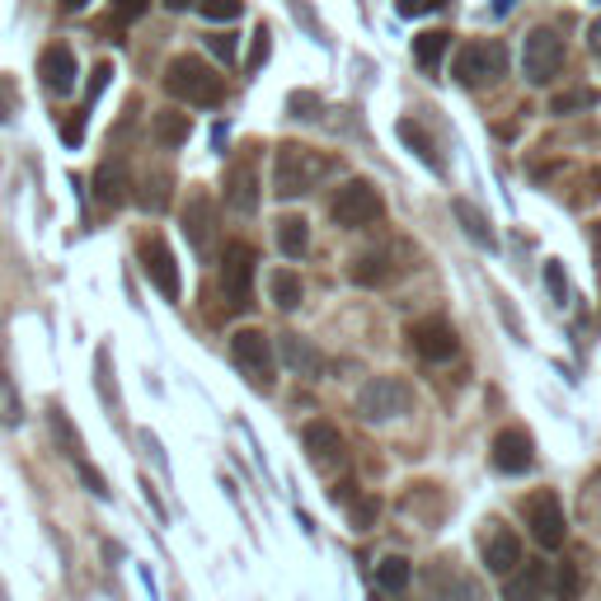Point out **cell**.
Here are the masks:
<instances>
[{
	"instance_id": "obj_1",
	"label": "cell",
	"mask_w": 601,
	"mask_h": 601,
	"mask_svg": "<svg viewBox=\"0 0 601 601\" xmlns=\"http://www.w3.org/2000/svg\"><path fill=\"white\" fill-rule=\"evenodd\" d=\"M325 174H334V161H329V155H320L315 146L287 141V146H278V161H273V193L282 202H292L300 193H310Z\"/></svg>"
},
{
	"instance_id": "obj_2",
	"label": "cell",
	"mask_w": 601,
	"mask_h": 601,
	"mask_svg": "<svg viewBox=\"0 0 601 601\" xmlns=\"http://www.w3.org/2000/svg\"><path fill=\"white\" fill-rule=\"evenodd\" d=\"M165 90L179 104H193V108H216L221 94H226L221 75L208 67V61H198V57H174L165 67Z\"/></svg>"
},
{
	"instance_id": "obj_3",
	"label": "cell",
	"mask_w": 601,
	"mask_h": 601,
	"mask_svg": "<svg viewBox=\"0 0 601 601\" xmlns=\"http://www.w3.org/2000/svg\"><path fill=\"white\" fill-rule=\"evenodd\" d=\"M255 268H259L255 245L231 240L226 249H221V292H226V306L235 315H245L249 306H255Z\"/></svg>"
},
{
	"instance_id": "obj_4",
	"label": "cell",
	"mask_w": 601,
	"mask_h": 601,
	"mask_svg": "<svg viewBox=\"0 0 601 601\" xmlns=\"http://www.w3.org/2000/svg\"><path fill=\"white\" fill-rule=\"evenodd\" d=\"M409 404H414V390H409V381H400V376H372V381L357 390V414L367 423L400 419V414H409Z\"/></svg>"
},
{
	"instance_id": "obj_5",
	"label": "cell",
	"mask_w": 601,
	"mask_h": 601,
	"mask_svg": "<svg viewBox=\"0 0 601 601\" xmlns=\"http://www.w3.org/2000/svg\"><path fill=\"white\" fill-rule=\"evenodd\" d=\"M231 357H235V367L249 376V386H255V390H273L278 357H273V339H268L263 329H235V334H231Z\"/></svg>"
},
{
	"instance_id": "obj_6",
	"label": "cell",
	"mask_w": 601,
	"mask_h": 601,
	"mask_svg": "<svg viewBox=\"0 0 601 601\" xmlns=\"http://www.w3.org/2000/svg\"><path fill=\"white\" fill-rule=\"evenodd\" d=\"M381 212H386V202L376 193V184H367V179H347L334 193V202H329V216H334V226H343V231L372 226Z\"/></svg>"
},
{
	"instance_id": "obj_7",
	"label": "cell",
	"mask_w": 601,
	"mask_h": 601,
	"mask_svg": "<svg viewBox=\"0 0 601 601\" xmlns=\"http://www.w3.org/2000/svg\"><path fill=\"white\" fill-rule=\"evenodd\" d=\"M508 75V47L503 43H466L456 52V81L466 90H480V85H494Z\"/></svg>"
},
{
	"instance_id": "obj_8",
	"label": "cell",
	"mask_w": 601,
	"mask_h": 601,
	"mask_svg": "<svg viewBox=\"0 0 601 601\" xmlns=\"http://www.w3.org/2000/svg\"><path fill=\"white\" fill-rule=\"evenodd\" d=\"M521 512H527V527L535 535V545L541 550H559L564 535H568V517H564V503L555 488H535V494L521 503Z\"/></svg>"
},
{
	"instance_id": "obj_9",
	"label": "cell",
	"mask_w": 601,
	"mask_h": 601,
	"mask_svg": "<svg viewBox=\"0 0 601 601\" xmlns=\"http://www.w3.org/2000/svg\"><path fill=\"white\" fill-rule=\"evenodd\" d=\"M521 71L531 85H550L564 71V38L555 28H531L527 47H521Z\"/></svg>"
},
{
	"instance_id": "obj_10",
	"label": "cell",
	"mask_w": 601,
	"mask_h": 601,
	"mask_svg": "<svg viewBox=\"0 0 601 601\" xmlns=\"http://www.w3.org/2000/svg\"><path fill=\"white\" fill-rule=\"evenodd\" d=\"M137 259H141V268H146V278L155 282V292H161L165 300H179V263H174V255H169V245L161 240V235H146V240L137 245Z\"/></svg>"
},
{
	"instance_id": "obj_11",
	"label": "cell",
	"mask_w": 601,
	"mask_h": 601,
	"mask_svg": "<svg viewBox=\"0 0 601 601\" xmlns=\"http://www.w3.org/2000/svg\"><path fill=\"white\" fill-rule=\"evenodd\" d=\"M488 456H494V470L521 474V470H531V461H535V441H531L527 428H503L494 437V447H488Z\"/></svg>"
},
{
	"instance_id": "obj_12",
	"label": "cell",
	"mask_w": 601,
	"mask_h": 601,
	"mask_svg": "<svg viewBox=\"0 0 601 601\" xmlns=\"http://www.w3.org/2000/svg\"><path fill=\"white\" fill-rule=\"evenodd\" d=\"M409 347L423 362H447L456 357V329L447 320H419V325H409Z\"/></svg>"
},
{
	"instance_id": "obj_13",
	"label": "cell",
	"mask_w": 601,
	"mask_h": 601,
	"mask_svg": "<svg viewBox=\"0 0 601 601\" xmlns=\"http://www.w3.org/2000/svg\"><path fill=\"white\" fill-rule=\"evenodd\" d=\"M521 564V541L503 527V521H488L484 531V568L498 578H512V568Z\"/></svg>"
},
{
	"instance_id": "obj_14",
	"label": "cell",
	"mask_w": 601,
	"mask_h": 601,
	"mask_svg": "<svg viewBox=\"0 0 601 601\" xmlns=\"http://www.w3.org/2000/svg\"><path fill=\"white\" fill-rule=\"evenodd\" d=\"M306 451H310V461L320 466V470H343V461H347V447H343V433L334 428V423H325V419H315V423H306Z\"/></svg>"
},
{
	"instance_id": "obj_15",
	"label": "cell",
	"mask_w": 601,
	"mask_h": 601,
	"mask_svg": "<svg viewBox=\"0 0 601 601\" xmlns=\"http://www.w3.org/2000/svg\"><path fill=\"white\" fill-rule=\"evenodd\" d=\"M184 235L193 240L198 255H208L212 240H216V208L208 193H188V208H184Z\"/></svg>"
},
{
	"instance_id": "obj_16",
	"label": "cell",
	"mask_w": 601,
	"mask_h": 601,
	"mask_svg": "<svg viewBox=\"0 0 601 601\" xmlns=\"http://www.w3.org/2000/svg\"><path fill=\"white\" fill-rule=\"evenodd\" d=\"M38 75H43V85L52 90V94H71V90H75V52H71L67 43L43 47V57H38Z\"/></svg>"
},
{
	"instance_id": "obj_17",
	"label": "cell",
	"mask_w": 601,
	"mask_h": 601,
	"mask_svg": "<svg viewBox=\"0 0 601 601\" xmlns=\"http://www.w3.org/2000/svg\"><path fill=\"white\" fill-rule=\"evenodd\" d=\"M226 202H231V212H240V216L259 208V169L255 165H235L226 174Z\"/></svg>"
},
{
	"instance_id": "obj_18",
	"label": "cell",
	"mask_w": 601,
	"mask_h": 601,
	"mask_svg": "<svg viewBox=\"0 0 601 601\" xmlns=\"http://www.w3.org/2000/svg\"><path fill=\"white\" fill-rule=\"evenodd\" d=\"M278 353H282V362H287L292 372H300V376H325V357H320V347H315L310 339L282 334V339H278Z\"/></svg>"
},
{
	"instance_id": "obj_19",
	"label": "cell",
	"mask_w": 601,
	"mask_h": 601,
	"mask_svg": "<svg viewBox=\"0 0 601 601\" xmlns=\"http://www.w3.org/2000/svg\"><path fill=\"white\" fill-rule=\"evenodd\" d=\"M128 188H132V179H128V169H122V161H104L94 169V198H99L104 208H122Z\"/></svg>"
},
{
	"instance_id": "obj_20",
	"label": "cell",
	"mask_w": 601,
	"mask_h": 601,
	"mask_svg": "<svg viewBox=\"0 0 601 601\" xmlns=\"http://www.w3.org/2000/svg\"><path fill=\"white\" fill-rule=\"evenodd\" d=\"M404 263H394V255L390 249H372V255H362L357 263H353V282L357 287H386V282L400 273Z\"/></svg>"
},
{
	"instance_id": "obj_21",
	"label": "cell",
	"mask_w": 601,
	"mask_h": 601,
	"mask_svg": "<svg viewBox=\"0 0 601 601\" xmlns=\"http://www.w3.org/2000/svg\"><path fill=\"white\" fill-rule=\"evenodd\" d=\"M550 568L545 564H527L521 574L508 578V592H503V601H550Z\"/></svg>"
},
{
	"instance_id": "obj_22",
	"label": "cell",
	"mask_w": 601,
	"mask_h": 601,
	"mask_svg": "<svg viewBox=\"0 0 601 601\" xmlns=\"http://www.w3.org/2000/svg\"><path fill=\"white\" fill-rule=\"evenodd\" d=\"M188 132H193V122H188V114H179V108H165V114H155L151 118V137H155V146H184Z\"/></svg>"
},
{
	"instance_id": "obj_23",
	"label": "cell",
	"mask_w": 601,
	"mask_h": 601,
	"mask_svg": "<svg viewBox=\"0 0 601 601\" xmlns=\"http://www.w3.org/2000/svg\"><path fill=\"white\" fill-rule=\"evenodd\" d=\"M447 47H451V34L447 28H428V34H419L414 38V61L428 75H437L441 71V57H447Z\"/></svg>"
},
{
	"instance_id": "obj_24",
	"label": "cell",
	"mask_w": 601,
	"mask_h": 601,
	"mask_svg": "<svg viewBox=\"0 0 601 601\" xmlns=\"http://www.w3.org/2000/svg\"><path fill=\"white\" fill-rule=\"evenodd\" d=\"M409 582H414V564H409L404 555H386L381 564H376V588H381L386 597H400Z\"/></svg>"
},
{
	"instance_id": "obj_25",
	"label": "cell",
	"mask_w": 601,
	"mask_h": 601,
	"mask_svg": "<svg viewBox=\"0 0 601 601\" xmlns=\"http://www.w3.org/2000/svg\"><path fill=\"white\" fill-rule=\"evenodd\" d=\"M451 212H456V221L466 226V235H470L474 245H488V249L498 245V240H494V226H488V216H484L480 208H474L470 198H456V202H451Z\"/></svg>"
},
{
	"instance_id": "obj_26",
	"label": "cell",
	"mask_w": 601,
	"mask_h": 601,
	"mask_svg": "<svg viewBox=\"0 0 601 601\" xmlns=\"http://www.w3.org/2000/svg\"><path fill=\"white\" fill-rule=\"evenodd\" d=\"M278 249L287 259H300L310 249V221L306 216H282L278 221Z\"/></svg>"
},
{
	"instance_id": "obj_27",
	"label": "cell",
	"mask_w": 601,
	"mask_h": 601,
	"mask_svg": "<svg viewBox=\"0 0 601 601\" xmlns=\"http://www.w3.org/2000/svg\"><path fill=\"white\" fill-rule=\"evenodd\" d=\"M268 292H273L278 310H296V306H300V296H306V287H300V278L292 273V268H278V273L268 278Z\"/></svg>"
},
{
	"instance_id": "obj_28",
	"label": "cell",
	"mask_w": 601,
	"mask_h": 601,
	"mask_svg": "<svg viewBox=\"0 0 601 601\" xmlns=\"http://www.w3.org/2000/svg\"><path fill=\"white\" fill-rule=\"evenodd\" d=\"M433 582H437V601H484V592H480V582L474 578H466V574H433Z\"/></svg>"
},
{
	"instance_id": "obj_29",
	"label": "cell",
	"mask_w": 601,
	"mask_h": 601,
	"mask_svg": "<svg viewBox=\"0 0 601 601\" xmlns=\"http://www.w3.org/2000/svg\"><path fill=\"white\" fill-rule=\"evenodd\" d=\"M597 104V90H588V85H578V90H559L555 99H550V114H582V108H592Z\"/></svg>"
},
{
	"instance_id": "obj_30",
	"label": "cell",
	"mask_w": 601,
	"mask_h": 601,
	"mask_svg": "<svg viewBox=\"0 0 601 601\" xmlns=\"http://www.w3.org/2000/svg\"><path fill=\"white\" fill-rule=\"evenodd\" d=\"M400 137H404V146H414L419 151V161L428 165L433 174H441V155H437V146L428 137H423V128H414V122H400Z\"/></svg>"
},
{
	"instance_id": "obj_31",
	"label": "cell",
	"mask_w": 601,
	"mask_h": 601,
	"mask_svg": "<svg viewBox=\"0 0 601 601\" xmlns=\"http://www.w3.org/2000/svg\"><path fill=\"white\" fill-rule=\"evenodd\" d=\"M52 433L61 437V447H67V456H71V461H85V456H81V433L71 428L67 409H57V404H52Z\"/></svg>"
},
{
	"instance_id": "obj_32",
	"label": "cell",
	"mask_w": 601,
	"mask_h": 601,
	"mask_svg": "<svg viewBox=\"0 0 601 601\" xmlns=\"http://www.w3.org/2000/svg\"><path fill=\"white\" fill-rule=\"evenodd\" d=\"M578 597H582L578 564H559V574H555V601H578Z\"/></svg>"
},
{
	"instance_id": "obj_33",
	"label": "cell",
	"mask_w": 601,
	"mask_h": 601,
	"mask_svg": "<svg viewBox=\"0 0 601 601\" xmlns=\"http://www.w3.org/2000/svg\"><path fill=\"white\" fill-rule=\"evenodd\" d=\"M165 184H169L165 174H155V179H146V188H141V193H137L141 208H146V212H165V202H169V188H165Z\"/></svg>"
},
{
	"instance_id": "obj_34",
	"label": "cell",
	"mask_w": 601,
	"mask_h": 601,
	"mask_svg": "<svg viewBox=\"0 0 601 601\" xmlns=\"http://www.w3.org/2000/svg\"><path fill=\"white\" fill-rule=\"evenodd\" d=\"M202 14H208L212 24H231V20H240V10H245V0H202L198 5Z\"/></svg>"
},
{
	"instance_id": "obj_35",
	"label": "cell",
	"mask_w": 601,
	"mask_h": 601,
	"mask_svg": "<svg viewBox=\"0 0 601 601\" xmlns=\"http://www.w3.org/2000/svg\"><path fill=\"white\" fill-rule=\"evenodd\" d=\"M347 508H353V527H357V531H372V521L381 517V503L367 498V494H357L353 503H347Z\"/></svg>"
},
{
	"instance_id": "obj_36",
	"label": "cell",
	"mask_w": 601,
	"mask_h": 601,
	"mask_svg": "<svg viewBox=\"0 0 601 601\" xmlns=\"http://www.w3.org/2000/svg\"><path fill=\"white\" fill-rule=\"evenodd\" d=\"M146 10H151V0H114V20H118V24L141 20Z\"/></svg>"
},
{
	"instance_id": "obj_37",
	"label": "cell",
	"mask_w": 601,
	"mask_h": 601,
	"mask_svg": "<svg viewBox=\"0 0 601 601\" xmlns=\"http://www.w3.org/2000/svg\"><path fill=\"white\" fill-rule=\"evenodd\" d=\"M24 419V404L10 394V386L0 381V423H20Z\"/></svg>"
},
{
	"instance_id": "obj_38",
	"label": "cell",
	"mask_w": 601,
	"mask_h": 601,
	"mask_svg": "<svg viewBox=\"0 0 601 601\" xmlns=\"http://www.w3.org/2000/svg\"><path fill=\"white\" fill-rule=\"evenodd\" d=\"M545 287H550V296H555V300H559V306H564V300H568V282H564V273H559V263H555V259H550V263H545Z\"/></svg>"
},
{
	"instance_id": "obj_39",
	"label": "cell",
	"mask_w": 601,
	"mask_h": 601,
	"mask_svg": "<svg viewBox=\"0 0 601 601\" xmlns=\"http://www.w3.org/2000/svg\"><path fill=\"white\" fill-rule=\"evenodd\" d=\"M268 47H273V43H268V28L259 24V28H255V52H249V71H259L263 61H268Z\"/></svg>"
},
{
	"instance_id": "obj_40",
	"label": "cell",
	"mask_w": 601,
	"mask_h": 601,
	"mask_svg": "<svg viewBox=\"0 0 601 601\" xmlns=\"http://www.w3.org/2000/svg\"><path fill=\"white\" fill-rule=\"evenodd\" d=\"M81 137H85V114H71L67 128H61V141H67V146L75 151V146H81Z\"/></svg>"
},
{
	"instance_id": "obj_41",
	"label": "cell",
	"mask_w": 601,
	"mask_h": 601,
	"mask_svg": "<svg viewBox=\"0 0 601 601\" xmlns=\"http://www.w3.org/2000/svg\"><path fill=\"white\" fill-rule=\"evenodd\" d=\"M441 5H447V0H400V14L404 20H414V14H433Z\"/></svg>"
},
{
	"instance_id": "obj_42",
	"label": "cell",
	"mask_w": 601,
	"mask_h": 601,
	"mask_svg": "<svg viewBox=\"0 0 601 601\" xmlns=\"http://www.w3.org/2000/svg\"><path fill=\"white\" fill-rule=\"evenodd\" d=\"M75 470H81V480L90 484V494L108 498V484H104V474H99V470H94V466H85V461H75Z\"/></svg>"
},
{
	"instance_id": "obj_43",
	"label": "cell",
	"mask_w": 601,
	"mask_h": 601,
	"mask_svg": "<svg viewBox=\"0 0 601 601\" xmlns=\"http://www.w3.org/2000/svg\"><path fill=\"white\" fill-rule=\"evenodd\" d=\"M208 47H212V52H216L221 61H226V67L235 61V34H212V38H208Z\"/></svg>"
},
{
	"instance_id": "obj_44",
	"label": "cell",
	"mask_w": 601,
	"mask_h": 601,
	"mask_svg": "<svg viewBox=\"0 0 601 601\" xmlns=\"http://www.w3.org/2000/svg\"><path fill=\"white\" fill-rule=\"evenodd\" d=\"M108 75H114V67H108V61H99V67H94V81H90V104H94V99H99V94H104Z\"/></svg>"
},
{
	"instance_id": "obj_45",
	"label": "cell",
	"mask_w": 601,
	"mask_h": 601,
	"mask_svg": "<svg viewBox=\"0 0 601 601\" xmlns=\"http://www.w3.org/2000/svg\"><path fill=\"white\" fill-rule=\"evenodd\" d=\"M90 5V0H61V14H81Z\"/></svg>"
},
{
	"instance_id": "obj_46",
	"label": "cell",
	"mask_w": 601,
	"mask_h": 601,
	"mask_svg": "<svg viewBox=\"0 0 601 601\" xmlns=\"http://www.w3.org/2000/svg\"><path fill=\"white\" fill-rule=\"evenodd\" d=\"M588 38H592V52H597V57H601V20H597V24H592V34H588Z\"/></svg>"
},
{
	"instance_id": "obj_47",
	"label": "cell",
	"mask_w": 601,
	"mask_h": 601,
	"mask_svg": "<svg viewBox=\"0 0 601 601\" xmlns=\"http://www.w3.org/2000/svg\"><path fill=\"white\" fill-rule=\"evenodd\" d=\"M169 10H188V5H202V0H165Z\"/></svg>"
},
{
	"instance_id": "obj_48",
	"label": "cell",
	"mask_w": 601,
	"mask_h": 601,
	"mask_svg": "<svg viewBox=\"0 0 601 601\" xmlns=\"http://www.w3.org/2000/svg\"><path fill=\"white\" fill-rule=\"evenodd\" d=\"M512 10V0H498V5H494V14H508Z\"/></svg>"
},
{
	"instance_id": "obj_49",
	"label": "cell",
	"mask_w": 601,
	"mask_h": 601,
	"mask_svg": "<svg viewBox=\"0 0 601 601\" xmlns=\"http://www.w3.org/2000/svg\"><path fill=\"white\" fill-rule=\"evenodd\" d=\"M597 259H601V231H597Z\"/></svg>"
},
{
	"instance_id": "obj_50",
	"label": "cell",
	"mask_w": 601,
	"mask_h": 601,
	"mask_svg": "<svg viewBox=\"0 0 601 601\" xmlns=\"http://www.w3.org/2000/svg\"><path fill=\"white\" fill-rule=\"evenodd\" d=\"M381 601H404V597H381Z\"/></svg>"
}]
</instances>
